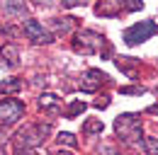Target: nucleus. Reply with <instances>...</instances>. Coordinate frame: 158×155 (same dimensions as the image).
<instances>
[{
  "instance_id": "obj_1",
  "label": "nucleus",
  "mask_w": 158,
  "mask_h": 155,
  "mask_svg": "<svg viewBox=\"0 0 158 155\" xmlns=\"http://www.w3.org/2000/svg\"><path fill=\"white\" fill-rule=\"evenodd\" d=\"M46 133H49V126H46V124L27 126V129L17 131V136H15V148H17V150H22V148H24V150H29V148L39 145Z\"/></svg>"
},
{
  "instance_id": "obj_2",
  "label": "nucleus",
  "mask_w": 158,
  "mask_h": 155,
  "mask_svg": "<svg viewBox=\"0 0 158 155\" xmlns=\"http://www.w3.org/2000/svg\"><path fill=\"white\" fill-rule=\"evenodd\" d=\"M114 131H117L124 141H129V143H134L141 138V119L136 114H122L117 116V121H114Z\"/></svg>"
},
{
  "instance_id": "obj_3",
  "label": "nucleus",
  "mask_w": 158,
  "mask_h": 155,
  "mask_svg": "<svg viewBox=\"0 0 158 155\" xmlns=\"http://www.w3.org/2000/svg\"><path fill=\"white\" fill-rule=\"evenodd\" d=\"M153 34H158V24L156 22H136V24H131L127 32H124V44H129V46H136L141 41H146V39H151Z\"/></svg>"
},
{
  "instance_id": "obj_4",
  "label": "nucleus",
  "mask_w": 158,
  "mask_h": 155,
  "mask_svg": "<svg viewBox=\"0 0 158 155\" xmlns=\"http://www.w3.org/2000/svg\"><path fill=\"white\" fill-rule=\"evenodd\" d=\"M105 44V37H100L98 32H88V29H83V32H78V37H76V41H73V49L78 51V54H95L100 46Z\"/></svg>"
},
{
  "instance_id": "obj_5",
  "label": "nucleus",
  "mask_w": 158,
  "mask_h": 155,
  "mask_svg": "<svg viewBox=\"0 0 158 155\" xmlns=\"http://www.w3.org/2000/svg\"><path fill=\"white\" fill-rule=\"evenodd\" d=\"M24 114V104L20 99H0V124H15Z\"/></svg>"
},
{
  "instance_id": "obj_6",
  "label": "nucleus",
  "mask_w": 158,
  "mask_h": 155,
  "mask_svg": "<svg viewBox=\"0 0 158 155\" xmlns=\"http://www.w3.org/2000/svg\"><path fill=\"white\" fill-rule=\"evenodd\" d=\"M22 32H24V37L29 39V41H34V44H51V39H54L37 19H27L22 24Z\"/></svg>"
},
{
  "instance_id": "obj_7",
  "label": "nucleus",
  "mask_w": 158,
  "mask_h": 155,
  "mask_svg": "<svg viewBox=\"0 0 158 155\" xmlns=\"http://www.w3.org/2000/svg\"><path fill=\"white\" fill-rule=\"evenodd\" d=\"M85 80H90V82H85V85H83V90H85V92H93V90H95L98 85L107 82L110 78L105 75L102 70H95V68H93V70H88V73H85Z\"/></svg>"
},
{
  "instance_id": "obj_8",
  "label": "nucleus",
  "mask_w": 158,
  "mask_h": 155,
  "mask_svg": "<svg viewBox=\"0 0 158 155\" xmlns=\"http://www.w3.org/2000/svg\"><path fill=\"white\" fill-rule=\"evenodd\" d=\"M39 107L46 112V114H59L61 109H59V99L54 95H41L39 97Z\"/></svg>"
},
{
  "instance_id": "obj_9",
  "label": "nucleus",
  "mask_w": 158,
  "mask_h": 155,
  "mask_svg": "<svg viewBox=\"0 0 158 155\" xmlns=\"http://www.w3.org/2000/svg\"><path fill=\"white\" fill-rule=\"evenodd\" d=\"M95 12H98V15H107V17H112V15H117V12H119V5L114 2V0H105V2L100 0V5L95 7Z\"/></svg>"
},
{
  "instance_id": "obj_10",
  "label": "nucleus",
  "mask_w": 158,
  "mask_h": 155,
  "mask_svg": "<svg viewBox=\"0 0 158 155\" xmlns=\"http://www.w3.org/2000/svg\"><path fill=\"white\" fill-rule=\"evenodd\" d=\"M0 56L7 58V63H10V66H17V63H20V54H17V49H15L12 44L2 46V49H0Z\"/></svg>"
},
{
  "instance_id": "obj_11",
  "label": "nucleus",
  "mask_w": 158,
  "mask_h": 155,
  "mask_svg": "<svg viewBox=\"0 0 158 155\" xmlns=\"http://www.w3.org/2000/svg\"><path fill=\"white\" fill-rule=\"evenodd\" d=\"M5 12H10V15H24V2H20V0H5Z\"/></svg>"
},
{
  "instance_id": "obj_12",
  "label": "nucleus",
  "mask_w": 158,
  "mask_h": 155,
  "mask_svg": "<svg viewBox=\"0 0 158 155\" xmlns=\"http://www.w3.org/2000/svg\"><path fill=\"white\" fill-rule=\"evenodd\" d=\"M102 121H98V119H93V121H88V124H83V133L85 136H93V133H102Z\"/></svg>"
},
{
  "instance_id": "obj_13",
  "label": "nucleus",
  "mask_w": 158,
  "mask_h": 155,
  "mask_svg": "<svg viewBox=\"0 0 158 155\" xmlns=\"http://www.w3.org/2000/svg\"><path fill=\"white\" fill-rule=\"evenodd\" d=\"M22 90V82L20 80H5V82H0V92H20Z\"/></svg>"
},
{
  "instance_id": "obj_14",
  "label": "nucleus",
  "mask_w": 158,
  "mask_h": 155,
  "mask_svg": "<svg viewBox=\"0 0 158 155\" xmlns=\"http://www.w3.org/2000/svg\"><path fill=\"white\" fill-rule=\"evenodd\" d=\"M80 112H85V102H73V104L68 107L66 116H68V119H73V116H76V114H80Z\"/></svg>"
},
{
  "instance_id": "obj_15",
  "label": "nucleus",
  "mask_w": 158,
  "mask_h": 155,
  "mask_svg": "<svg viewBox=\"0 0 158 155\" xmlns=\"http://www.w3.org/2000/svg\"><path fill=\"white\" fill-rule=\"evenodd\" d=\"M143 148H146V153H151V155H158V138H146Z\"/></svg>"
},
{
  "instance_id": "obj_16",
  "label": "nucleus",
  "mask_w": 158,
  "mask_h": 155,
  "mask_svg": "<svg viewBox=\"0 0 158 155\" xmlns=\"http://www.w3.org/2000/svg\"><path fill=\"white\" fill-rule=\"evenodd\" d=\"M54 22H56V24H54V29H63V32H68L73 19H54Z\"/></svg>"
},
{
  "instance_id": "obj_17",
  "label": "nucleus",
  "mask_w": 158,
  "mask_h": 155,
  "mask_svg": "<svg viewBox=\"0 0 158 155\" xmlns=\"http://www.w3.org/2000/svg\"><path fill=\"white\" fill-rule=\"evenodd\" d=\"M59 141H61V143H66V145H76L73 133H59Z\"/></svg>"
},
{
  "instance_id": "obj_18",
  "label": "nucleus",
  "mask_w": 158,
  "mask_h": 155,
  "mask_svg": "<svg viewBox=\"0 0 158 155\" xmlns=\"http://www.w3.org/2000/svg\"><path fill=\"white\" fill-rule=\"evenodd\" d=\"M122 92H124V95H141L143 87H122Z\"/></svg>"
},
{
  "instance_id": "obj_19",
  "label": "nucleus",
  "mask_w": 158,
  "mask_h": 155,
  "mask_svg": "<svg viewBox=\"0 0 158 155\" xmlns=\"http://www.w3.org/2000/svg\"><path fill=\"white\" fill-rule=\"evenodd\" d=\"M139 7H143L141 0H129V5H127V10H139Z\"/></svg>"
},
{
  "instance_id": "obj_20",
  "label": "nucleus",
  "mask_w": 158,
  "mask_h": 155,
  "mask_svg": "<svg viewBox=\"0 0 158 155\" xmlns=\"http://www.w3.org/2000/svg\"><path fill=\"white\" fill-rule=\"evenodd\" d=\"M80 0H61V5H66V7H76Z\"/></svg>"
},
{
  "instance_id": "obj_21",
  "label": "nucleus",
  "mask_w": 158,
  "mask_h": 155,
  "mask_svg": "<svg viewBox=\"0 0 158 155\" xmlns=\"http://www.w3.org/2000/svg\"><path fill=\"white\" fill-rule=\"evenodd\" d=\"M148 114H158V102H156V104H151V107H148Z\"/></svg>"
},
{
  "instance_id": "obj_22",
  "label": "nucleus",
  "mask_w": 158,
  "mask_h": 155,
  "mask_svg": "<svg viewBox=\"0 0 158 155\" xmlns=\"http://www.w3.org/2000/svg\"><path fill=\"white\" fill-rule=\"evenodd\" d=\"M15 155H37V153H32V150H17Z\"/></svg>"
},
{
  "instance_id": "obj_23",
  "label": "nucleus",
  "mask_w": 158,
  "mask_h": 155,
  "mask_svg": "<svg viewBox=\"0 0 158 155\" xmlns=\"http://www.w3.org/2000/svg\"><path fill=\"white\" fill-rule=\"evenodd\" d=\"M102 153L105 155H119V153H114V150H110V148H102Z\"/></svg>"
},
{
  "instance_id": "obj_24",
  "label": "nucleus",
  "mask_w": 158,
  "mask_h": 155,
  "mask_svg": "<svg viewBox=\"0 0 158 155\" xmlns=\"http://www.w3.org/2000/svg\"><path fill=\"white\" fill-rule=\"evenodd\" d=\"M32 2H37V5H46L49 0H32Z\"/></svg>"
},
{
  "instance_id": "obj_25",
  "label": "nucleus",
  "mask_w": 158,
  "mask_h": 155,
  "mask_svg": "<svg viewBox=\"0 0 158 155\" xmlns=\"http://www.w3.org/2000/svg\"><path fill=\"white\" fill-rule=\"evenodd\" d=\"M59 155H71V153H59Z\"/></svg>"
},
{
  "instance_id": "obj_26",
  "label": "nucleus",
  "mask_w": 158,
  "mask_h": 155,
  "mask_svg": "<svg viewBox=\"0 0 158 155\" xmlns=\"http://www.w3.org/2000/svg\"><path fill=\"white\" fill-rule=\"evenodd\" d=\"M0 155H5V153H2V150H0Z\"/></svg>"
}]
</instances>
